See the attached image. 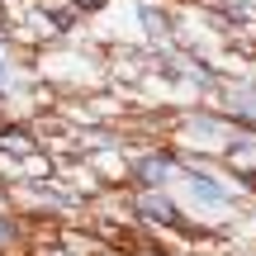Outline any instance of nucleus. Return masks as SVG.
<instances>
[{
  "label": "nucleus",
  "mask_w": 256,
  "mask_h": 256,
  "mask_svg": "<svg viewBox=\"0 0 256 256\" xmlns=\"http://www.w3.org/2000/svg\"><path fill=\"white\" fill-rule=\"evenodd\" d=\"M194 194H200V200H214V204L223 200V190H218L214 180H194Z\"/></svg>",
  "instance_id": "7ed1b4c3"
},
{
  "label": "nucleus",
  "mask_w": 256,
  "mask_h": 256,
  "mask_svg": "<svg viewBox=\"0 0 256 256\" xmlns=\"http://www.w3.org/2000/svg\"><path fill=\"white\" fill-rule=\"evenodd\" d=\"M142 214H147V218H156V223H176V209H171L166 194H147V200H142Z\"/></svg>",
  "instance_id": "f257e3e1"
},
{
  "label": "nucleus",
  "mask_w": 256,
  "mask_h": 256,
  "mask_svg": "<svg viewBox=\"0 0 256 256\" xmlns=\"http://www.w3.org/2000/svg\"><path fill=\"white\" fill-rule=\"evenodd\" d=\"M86 5H104V0H86Z\"/></svg>",
  "instance_id": "39448f33"
},
{
  "label": "nucleus",
  "mask_w": 256,
  "mask_h": 256,
  "mask_svg": "<svg viewBox=\"0 0 256 256\" xmlns=\"http://www.w3.org/2000/svg\"><path fill=\"white\" fill-rule=\"evenodd\" d=\"M166 171H171V162H166V156H156V162H142V180H156V185H162V180H166Z\"/></svg>",
  "instance_id": "f03ea898"
},
{
  "label": "nucleus",
  "mask_w": 256,
  "mask_h": 256,
  "mask_svg": "<svg viewBox=\"0 0 256 256\" xmlns=\"http://www.w3.org/2000/svg\"><path fill=\"white\" fill-rule=\"evenodd\" d=\"M0 238H10V223H0Z\"/></svg>",
  "instance_id": "20e7f679"
}]
</instances>
